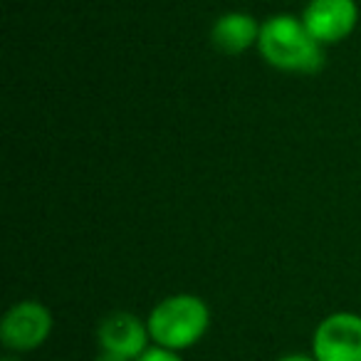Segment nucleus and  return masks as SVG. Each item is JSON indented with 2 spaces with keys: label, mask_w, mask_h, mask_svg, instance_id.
<instances>
[{
  "label": "nucleus",
  "mask_w": 361,
  "mask_h": 361,
  "mask_svg": "<svg viewBox=\"0 0 361 361\" xmlns=\"http://www.w3.org/2000/svg\"><path fill=\"white\" fill-rule=\"evenodd\" d=\"M257 50L265 62L282 72H300L312 75L324 67V45L314 40L302 18L272 16L260 25Z\"/></svg>",
  "instance_id": "f257e3e1"
},
{
  "label": "nucleus",
  "mask_w": 361,
  "mask_h": 361,
  "mask_svg": "<svg viewBox=\"0 0 361 361\" xmlns=\"http://www.w3.org/2000/svg\"><path fill=\"white\" fill-rule=\"evenodd\" d=\"M146 324L156 346L183 351L196 346L206 336L211 326V310L201 297L180 292V295L164 297L151 310Z\"/></svg>",
  "instance_id": "f03ea898"
},
{
  "label": "nucleus",
  "mask_w": 361,
  "mask_h": 361,
  "mask_svg": "<svg viewBox=\"0 0 361 361\" xmlns=\"http://www.w3.org/2000/svg\"><path fill=\"white\" fill-rule=\"evenodd\" d=\"M312 356L317 361H361V317L354 312L324 317L312 336Z\"/></svg>",
  "instance_id": "7ed1b4c3"
},
{
  "label": "nucleus",
  "mask_w": 361,
  "mask_h": 361,
  "mask_svg": "<svg viewBox=\"0 0 361 361\" xmlns=\"http://www.w3.org/2000/svg\"><path fill=\"white\" fill-rule=\"evenodd\" d=\"M52 331V314L35 300L16 302L0 322V341L11 351H32L47 341Z\"/></svg>",
  "instance_id": "20e7f679"
},
{
  "label": "nucleus",
  "mask_w": 361,
  "mask_h": 361,
  "mask_svg": "<svg viewBox=\"0 0 361 361\" xmlns=\"http://www.w3.org/2000/svg\"><path fill=\"white\" fill-rule=\"evenodd\" d=\"M302 23L322 45H336L354 32L359 23L356 0H310L302 13Z\"/></svg>",
  "instance_id": "39448f33"
},
{
  "label": "nucleus",
  "mask_w": 361,
  "mask_h": 361,
  "mask_svg": "<svg viewBox=\"0 0 361 361\" xmlns=\"http://www.w3.org/2000/svg\"><path fill=\"white\" fill-rule=\"evenodd\" d=\"M97 341H99L102 351L136 361L149 349V324L141 322L136 314H131V312H114V314L102 319Z\"/></svg>",
  "instance_id": "423d86ee"
},
{
  "label": "nucleus",
  "mask_w": 361,
  "mask_h": 361,
  "mask_svg": "<svg viewBox=\"0 0 361 361\" xmlns=\"http://www.w3.org/2000/svg\"><path fill=\"white\" fill-rule=\"evenodd\" d=\"M260 25L250 13H226L211 27V42L226 55H243L260 40Z\"/></svg>",
  "instance_id": "0eeeda50"
},
{
  "label": "nucleus",
  "mask_w": 361,
  "mask_h": 361,
  "mask_svg": "<svg viewBox=\"0 0 361 361\" xmlns=\"http://www.w3.org/2000/svg\"><path fill=\"white\" fill-rule=\"evenodd\" d=\"M136 361H183V359L178 356V351L164 349V346H151Z\"/></svg>",
  "instance_id": "6e6552de"
},
{
  "label": "nucleus",
  "mask_w": 361,
  "mask_h": 361,
  "mask_svg": "<svg viewBox=\"0 0 361 361\" xmlns=\"http://www.w3.org/2000/svg\"><path fill=\"white\" fill-rule=\"evenodd\" d=\"M277 361H317L312 354H285V356H280Z\"/></svg>",
  "instance_id": "1a4fd4ad"
},
{
  "label": "nucleus",
  "mask_w": 361,
  "mask_h": 361,
  "mask_svg": "<svg viewBox=\"0 0 361 361\" xmlns=\"http://www.w3.org/2000/svg\"><path fill=\"white\" fill-rule=\"evenodd\" d=\"M94 361H131V359H124V356H116V354H109V351H102Z\"/></svg>",
  "instance_id": "9d476101"
},
{
  "label": "nucleus",
  "mask_w": 361,
  "mask_h": 361,
  "mask_svg": "<svg viewBox=\"0 0 361 361\" xmlns=\"http://www.w3.org/2000/svg\"><path fill=\"white\" fill-rule=\"evenodd\" d=\"M3 361H16V359H13V356H6V359H3Z\"/></svg>",
  "instance_id": "9b49d317"
},
{
  "label": "nucleus",
  "mask_w": 361,
  "mask_h": 361,
  "mask_svg": "<svg viewBox=\"0 0 361 361\" xmlns=\"http://www.w3.org/2000/svg\"><path fill=\"white\" fill-rule=\"evenodd\" d=\"M305 3H310V0H305Z\"/></svg>",
  "instance_id": "f8f14e48"
}]
</instances>
